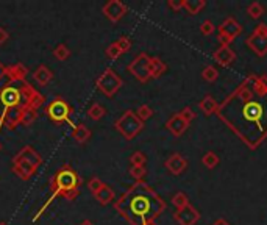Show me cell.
Returning a JSON list of instances; mask_svg holds the SVG:
<instances>
[{
	"mask_svg": "<svg viewBox=\"0 0 267 225\" xmlns=\"http://www.w3.org/2000/svg\"><path fill=\"white\" fill-rule=\"evenodd\" d=\"M80 185H81L80 175L77 174L72 167H70V164H66L64 167H61L60 171L52 177V180H50L52 197L48 199V203H50L56 195H63L67 200H75L77 195H79V193H80L79 191ZM48 203H47V205H48ZM47 205L42 207V209L36 214V217H34V221H36L38 217L44 213V209L47 208Z\"/></svg>",
	"mask_w": 267,
	"mask_h": 225,
	"instance_id": "3",
	"label": "cell"
},
{
	"mask_svg": "<svg viewBox=\"0 0 267 225\" xmlns=\"http://www.w3.org/2000/svg\"><path fill=\"white\" fill-rule=\"evenodd\" d=\"M167 70L166 63L158 58V56H152L150 63H149V72H150V79H159L161 75Z\"/></svg>",
	"mask_w": 267,
	"mask_h": 225,
	"instance_id": "19",
	"label": "cell"
},
{
	"mask_svg": "<svg viewBox=\"0 0 267 225\" xmlns=\"http://www.w3.org/2000/svg\"><path fill=\"white\" fill-rule=\"evenodd\" d=\"M128 174L131 175L133 178L135 180H141V178H144L145 177V174H147V171H145V166H131L130 167V171H128Z\"/></svg>",
	"mask_w": 267,
	"mask_h": 225,
	"instance_id": "33",
	"label": "cell"
},
{
	"mask_svg": "<svg viewBox=\"0 0 267 225\" xmlns=\"http://www.w3.org/2000/svg\"><path fill=\"white\" fill-rule=\"evenodd\" d=\"M0 225H8V224H6V222H0Z\"/></svg>",
	"mask_w": 267,
	"mask_h": 225,
	"instance_id": "46",
	"label": "cell"
},
{
	"mask_svg": "<svg viewBox=\"0 0 267 225\" xmlns=\"http://www.w3.org/2000/svg\"><path fill=\"white\" fill-rule=\"evenodd\" d=\"M247 13H249V16L251 19H261L264 16V6L263 3H259V2H251L249 6H247Z\"/></svg>",
	"mask_w": 267,
	"mask_h": 225,
	"instance_id": "26",
	"label": "cell"
},
{
	"mask_svg": "<svg viewBox=\"0 0 267 225\" xmlns=\"http://www.w3.org/2000/svg\"><path fill=\"white\" fill-rule=\"evenodd\" d=\"M116 209L131 225H157L155 219L166 209V203L149 185L136 181L116 202Z\"/></svg>",
	"mask_w": 267,
	"mask_h": 225,
	"instance_id": "2",
	"label": "cell"
},
{
	"mask_svg": "<svg viewBox=\"0 0 267 225\" xmlns=\"http://www.w3.org/2000/svg\"><path fill=\"white\" fill-rule=\"evenodd\" d=\"M102 11H103L105 16L111 20V22H117V20H121L125 16L126 5L122 3L121 0H110V2H107L103 5Z\"/></svg>",
	"mask_w": 267,
	"mask_h": 225,
	"instance_id": "10",
	"label": "cell"
},
{
	"mask_svg": "<svg viewBox=\"0 0 267 225\" xmlns=\"http://www.w3.org/2000/svg\"><path fill=\"white\" fill-rule=\"evenodd\" d=\"M80 225H94V222H91V221H88V219H86V221H83Z\"/></svg>",
	"mask_w": 267,
	"mask_h": 225,
	"instance_id": "45",
	"label": "cell"
},
{
	"mask_svg": "<svg viewBox=\"0 0 267 225\" xmlns=\"http://www.w3.org/2000/svg\"><path fill=\"white\" fill-rule=\"evenodd\" d=\"M202 163H203V166H205L206 169H214L217 164H219V157H217L216 152L209 150V152H206L202 157Z\"/></svg>",
	"mask_w": 267,
	"mask_h": 225,
	"instance_id": "27",
	"label": "cell"
},
{
	"mask_svg": "<svg viewBox=\"0 0 267 225\" xmlns=\"http://www.w3.org/2000/svg\"><path fill=\"white\" fill-rule=\"evenodd\" d=\"M211 225H231L227 219H217V221H214Z\"/></svg>",
	"mask_w": 267,
	"mask_h": 225,
	"instance_id": "44",
	"label": "cell"
},
{
	"mask_svg": "<svg viewBox=\"0 0 267 225\" xmlns=\"http://www.w3.org/2000/svg\"><path fill=\"white\" fill-rule=\"evenodd\" d=\"M34 80H36L41 86H46V84H48L52 81V79H53V72L50 69H48L47 66H44V64H41L36 70H34Z\"/></svg>",
	"mask_w": 267,
	"mask_h": 225,
	"instance_id": "21",
	"label": "cell"
},
{
	"mask_svg": "<svg viewBox=\"0 0 267 225\" xmlns=\"http://www.w3.org/2000/svg\"><path fill=\"white\" fill-rule=\"evenodd\" d=\"M0 150H2V144H0Z\"/></svg>",
	"mask_w": 267,
	"mask_h": 225,
	"instance_id": "47",
	"label": "cell"
},
{
	"mask_svg": "<svg viewBox=\"0 0 267 225\" xmlns=\"http://www.w3.org/2000/svg\"><path fill=\"white\" fill-rule=\"evenodd\" d=\"M117 46H119V48L122 50V53H125V52H128L130 48H131V39L130 38H126V36H121L117 41Z\"/></svg>",
	"mask_w": 267,
	"mask_h": 225,
	"instance_id": "39",
	"label": "cell"
},
{
	"mask_svg": "<svg viewBox=\"0 0 267 225\" xmlns=\"http://www.w3.org/2000/svg\"><path fill=\"white\" fill-rule=\"evenodd\" d=\"M214 30H216V25L213 24V20H205V22L200 25V32H202V34H205V36L213 34Z\"/></svg>",
	"mask_w": 267,
	"mask_h": 225,
	"instance_id": "37",
	"label": "cell"
},
{
	"mask_svg": "<svg viewBox=\"0 0 267 225\" xmlns=\"http://www.w3.org/2000/svg\"><path fill=\"white\" fill-rule=\"evenodd\" d=\"M149 63H150V56L149 55H147V53H139L136 58L128 64V72L141 83L149 81L150 80Z\"/></svg>",
	"mask_w": 267,
	"mask_h": 225,
	"instance_id": "7",
	"label": "cell"
},
{
	"mask_svg": "<svg viewBox=\"0 0 267 225\" xmlns=\"http://www.w3.org/2000/svg\"><path fill=\"white\" fill-rule=\"evenodd\" d=\"M8 38H10L8 32H6L3 27H0V44H3V42L8 41Z\"/></svg>",
	"mask_w": 267,
	"mask_h": 225,
	"instance_id": "42",
	"label": "cell"
},
{
	"mask_svg": "<svg viewBox=\"0 0 267 225\" xmlns=\"http://www.w3.org/2000/svg\"><path fill=\"white\" fill-rule=\"evenodd\" d=\"M199 108L202 110V112L205 116H211V114H216V111H217V108H219V103L216 102V98L213 97V96H205L200 100V103H199Z\"/></svg>",
	"mask_w": 267,
	"mask_h": 225,
	"instance_id": "20",
	"label": "cell"
},
{
	"mask_svg": "<svg viewBox=\"0 0 267 225\" xmlns=\"http://www.w3.org/2000/svg\"><path fill=\"white\" fill-rule=\"evenodd\" d=\"M135 112H136V116H138L142 122H145L147 119H150V117L153 116V110L149 107V105H141V107L138 108V111H135Z\"/></svg>",
	"mask_w": 267,
	"mask_h": 225,
	"instance_id": "31",
	"label": "cell"
},
{
	"mask_svg": "<svg viewBox=\"0 0 267 225\" xmlns=\"http://www.w3.org/2000/svg\"><path fill=\"white\" fill-rule=\"evenodd\" d=\"M202 77H203V80L205 81L214 83L217 80V77H219V72H217V69L214 66H206L205 69L202 70Z\"/></svg>",
	"mask_w": 267,
	"mask_h": 225,
	"instance_id": "29",
	"label": "cell"
},
{
	"mask_svg": "<svg viewBox=\"0 0 267 225\" xmlns=\"http://www.w3.org/2000/svg\"><path fill=\"white\" fill-rule=\"evenodd\" d=\"M105 114H107V110H105V107L100 103H93L88 110V116L93 119V121H100Z\"/></svg>",
	"mask_w": 267,
	"mask_h": 225,
	"instance_id": "25",
	"label": "cell"
},
{
	"mask_svg": "<svg viewBox=\"0 0 267 225\" xmlns=\"http://www.w3.org/2000/svg\"><path fill=\"white\" fill-rule=\"evenodd\" d=\"M0 100L5 105V107L14 108V107H19L20 103V91L16 88H11V86H6L2 93H0Z\"/></svg>",
	"mask_w": 267,
	"mask_h": 225,
	"instance_id": "15",
	"label": "cell"
},
{
	"mask_svg": "<svg viewBox=\"0 0 267 225\" xmlns=\"http://www.w3.org/2000/svg\"><path fill=\"white\" fill-rule=\"evenodd\" d=\"M121 55H122V50L119 48L117 42H112V44L108 46V48H107V56H108V58H111V60H117Z\"/></svg>",
	"mask_w": 267,
	"mask_h": 225,
	"instance_id": "35",
	"label": "cell"
},
{
	"mask_svg": "<svg viewBox=\"0 0 267 225\" xmlns=\"http://www.w3.org/2000/svg\"><path fill=\"white\" fill-rule=\"evenodd\" d=\"M188 127H189V124H186L185 121H183V117L178 114H173L169 121L166 122V129L172 133V135L175 136V138H180L183 133H185L186 130H188Z\"/></svg>",
	"mask_w": 267,
	"mask_h": 225,
	"instance_id": "16",
	"label": "cell"
},
{
	"mask_svg": "<svg viewBox=\"0 0 267 225\" xmlns=\"http://www.w3.org/2000/svg\"><path fill=\"white\" fill-rule=\"evenodd\" d=\"M205 6H206L205 0H185V3H183V8L189 14H199Z\"/></svg>",
	"mask_w": 267,
	"mask_h": 225,
	"instance_id": "23",
	"label": "cell"
},
{
	"mask_svg": "<svg viewBox=\"0 0 267 225\" xmlns=\"http://www.w3.org/2000/svg\"><path fill=\"white\" fill-rule=\"evenodd\" d=\"M116 127V130L121 133V135L125 138V139H135L141 131H142L144 129V122L141 121V119L136 116V112L135 111H131V110H126L124 114L121 116L116 121L114 124Z\"/></svg>",
	"mask_w": 267,
	"mask_h": 225,
	"instance_id": "4",
	"label": "cell"
},
{
	"mask_svg": "<svg viewBox=\"0 0 267 225\" xmlns=\"http://www.w3.org/2000/svg\"><path fill=\"white\" fill-rule=\"evenodd\" d=\"M245 44L259 58L267 55V24H258Z\"/></svg>",
	"mask_w": 267,
	"mask_h": 225,
	"instance_id": "6",
	"label": "cell"
},
{
	"mask_svg": "<svg viewBox=\"0 0 267 225\" xmlns=\"http://www.w3.org/2000/svg\"><path fill=\"white\" fill-rule=\"evenodd\" d=\"M213 58L219 66L228 67L236 61V53L230 46H219V48L213 53Z\"/></svg>",
	"mask_w": 267,
	"mask_h": 225,
	"instance_id": "13",
	"label": "cell"
},
{
	"mask_svg": "<svg viewBox=\"0 0 267 225\" xmlns=\"http://www.w3.org/2000/svg\"><path fill=\"white\" fill-rule=\"evenodd\" d=\"M164 166L172 175H181L188 167V160L180 153H172L171 157L166 160Z\"/></svg>",
	"mask_w": 267,
	"mask_h": 225,
	"instance_id": "14",
	"label": "cell"
},
{
	"mask_svg": "<svg viewBox=\"0 0 267 225\" xmlns=\"http://www.w3.org/2000/svg\"><path fill=\"white\" fill-rule=\"evenodd\" d=\"M53 55H55L56 60L64 61V60H67L69 56H70V50H69V47L66 44H58V46L55 47Z\"/></svg>",
	"mask_w": 267,
	"mask_h": 225,
	"instance_id": "30",
	"label": "cell"
},
{
	"mask_svg": "<svg viewBox=\"0 0 267 225\" xmlns=\"http://www.w3.org/2000/svg\"><path fill=\"white\" fill-rule=\"evenodd\" d=\"M216 116L250 150H255L267 138V97L255 96L250 86V75L219 105Z\"/></svg>",
	"mask_w": 267,
	"mask_h": 225,
	"instance_id": "1",
	"label": "cell"
},
{
	"mask_svg": "<svg viewBox=\"0 0 267 225\" xmlns=\"http://www.w3.org/2000/svg\"><path fill=\"white\" fill-rule=\"evenodd\" d=\"M241 33H242V25L239 24L235 17H227L219 27V34H223V36H227L231 41H235Z\"/></svg>",
	"mask_w": 267,
	"mask_h": 225,
	"instance_id": "12",
	"label": "cell"
},
{
	"mask_svg": "<svg viewBox=\"0 0 267 225\" xmlns=\"http://www.w3.org/2000/svg\"><path fill=\"white\" fill-rule=\"evenodd\" d=\"M70 111H72L70 105L66 100H63L61 97H56L55 100H52L50 103L47 105V108H46L47 116L50 117L55 124L66 122L69 119Z\"/></svg>",
	"mask_w": 267,
	"mask_h": 225,
	"instance_id": "8",
	"label": "cell"
},
{
	"mask_svg": "<svg viewBox=\"0 0 267 225\" xmlns=\"http://www.w3.org/2000/svg\"><path fill=\"white\" fill-rule=\"evenodd\" d=\"M36 110H31V108H25L24 110V114H22V119H20V122L24 125H30L31 122H34V119H36Z\"/></svg>",
	"mask_w": 267,
	"mask_h": 225,
	"instance_id": "32",
	"label": "cell"
},
{
	"mask_svg": "<svg viewBox=\"0 0 267 225\" xmlns=\"http://www.w3.org/2000/svg\"><path fill=\"white\" fill-rule=\"evenodd\" d=\"M258 81L261 83V86L267 91V75H258Z\"/></svg>",
	"mask_w": 267,
	"mask_h": 225,
	"instance_id": "43",
	"label": "cell"
},
{
	"mask_svg": "<svg viewBox=\"0 0 267 225\" xmlns=\"http://www.w3.org/2000/svg\"><path fill=\"white\" fill-rule=\"evenodd\" d=\"M6 72H11V77L16 80H24L27 74H28V69L22 64V63H17V64H14L11 67L6 69Z\"/></svg>",
	"mask_w": 267,
	"mask_h": 225,
	"instance_id": "24",
	"label": "cell"
},
{
	"mask_svg": "<svg viewBox=\"0 0 267 225\" xmlns=\"http://www.w3.org/2000/svg\"><path fill=\"white\" fill-rule=\"evenodd\" d=\"M183 3H185V0H169L167 6L173 11H180L183 8Z\"/></svg>",
	"mask_w": 267,
	"mask_h": 225,
	"instance_id": "40",
	"label": "cell"
},
{
	"mask_svg": "<svg viewBox=\"0 0 267 225\" xmlns=\"http://www.w3.org/2000/svg\"><path fill=\"white\" fill-rule=\"evenodd\" d=\"M178 114L183 117V121H185L186 124H191V122L194 121V119H195V112L192 111L191 107H185V108H183V110L178 112Z\"/></svg>",
	"mask_w": 267,
	"mask_h": 225,
	"instance_id": "36",
	"label": "cell"
},
{
	"mask_svg": "<svg viewBox=\"0 0 267 225\" xmlns=\"http://www.w3.org/2000/svg\"><path fill=\"white\" fill-rule=\"evenodd\" d=\"M91 135H93V133H91V130L84 124H79L74 129V131H72V138L79 144H84V143H86V141L91 138Z\"/></svg>",
	"mask_w": 267,
	"mask_h": 225,
	"instance_id": "22",
	"label": "cell"
},
{
	"mask_svg": "<svg viewBox=\"0 0 267 225\" xmlns=\"http://www.w3.org/2000/svg\"><path fill=\"white\" fill-rule=\"evenodd\" d=\"M173 219L178 225H195L200 221V213L199 209L194 208L191 203L188 207L177 209V213L173 214Z\"/></svg>",
	"mask_w": 267,
	"mask_h": 225,
	"instance_id": "9",
	"label": "cell"
},
{
	"mask_svg": "<svg viewBox=\"0 0 267 225\" xmlns=\"http://www.w3.org/2000/svg\"><path fill=\"white\" fill-rule=\"evenodd\" d=\"M95 200L100 203V205H110V203L116 199V194H114V189L108 185H103L98 191L94 194Z\"/></svg>",
	"mask_w": 267,
	"mask_h": 225,
	"instance_id": "18",
	"label": "cell"
},
{
	"mask_svg": "<svg viewBox=\"0 0 267 225\" xmlns=\"http://www.w3.org/2000/svg\"><path fill=\"white\" fill-rule=\"evenodd\" d=\"M172 205L177 208V209H181V208H185L189 205V199H188V195L185 193H175L173 197H172Z\"/></svg>",
	"mask_w": 267,
	"mask_h": 225,
	"instance_id": "28",
	"label": "cell"
},
{
	"mask_svg": "<svg viewBox=\"0 0 267 225\" xmlns=\"http://www.w3.org/2000/svg\"><path fill=\"white\" fill-rule=\"evenodd\" d=\"M95 86L107 97H112L122 88V79L114 72V70L108 67V69H105L100 74V77L97 79Z\"/></svg>",
	"mask_w": 267,
	"mask_h": 225,
	"instance_id": "5",
	"label": "cell"
},
{
	"mask_svg": "<svg viewBox=\"0 0 267 225\" xmlns=\"http://www.w3.org/2000/svg\"><path fill=\"white\" fill-rule=\"evenodd\" d=\"M36 171V167H33L31 164L25 163V161H17V160H13V172L17 175L19 178L22 180H28L31 178V175Z\"/></svg>",
	"mask_w": 267,
	"mask_h": 225,
	"instance_id": "17",
	"label": "cell"
},
{
	"mask_svg": "<svg viewBox=\"0 0 267 225\" xmlns=\"http://www.w3.org/2000/svg\"><path fill=\"white\" fill-rule=\"evenodd\" d=\"M103 185H105V183L100 178H98V177H93V178L88 181V188L91 189V193H93V194H95Z\"/></svg>",
	"mask_w": 267,
	"mask_h": 225,
	"instance_id": "38",
	"label": "cell"
},
{
	"mask_svg": "<svg viewBox=\"0 0 267 225\" xmlns=\"http://www.w3.org/2000/svg\"><path fill=\"white\" fill-rule=\"evenodd\" d=\"M217 41H219L220 46H230L231 42H233L231 39H228L227 36H223V34H217Z\"/></svg>",
	"mask_w": 267,
	"mask_h": 225,
	"instance_id": "41",
	"label": "cell"
},
{
	"mask_svg": "<svg viewBox=\"0 0 267 225\" xmlns=\"http://www.w3.org/2000/svg\"><path fill=\"white\" fill-rule=\"evenodd\" d=\"M145 161H147V157L142 153V152H135L130 157V163L131 166H144L145 164Z\"/></svg>",
	"mask_w": 267,
	"mask_h": 225,
	"instance_id": "34",
	"label": "cell"
},
{
	"mask_svg": "<svg viewBox=\"0 0 267 225\" xmlns=\"http://www.w3.org/2000/svg\"><path fill=\"white\" fill-rule=\"evenodd\" d=\"M13 160H17V161H25V163H28V164H31L33 167H39L41 164H42V157L41 155L33 149L31 145H25V147H22L19 152H17V155L14 157Z\"/></svg>",
	"mask_w": 267,
	"mask_h": 225,
	"instance_id": "11",
	"label": "cell"
}]
</instances>
